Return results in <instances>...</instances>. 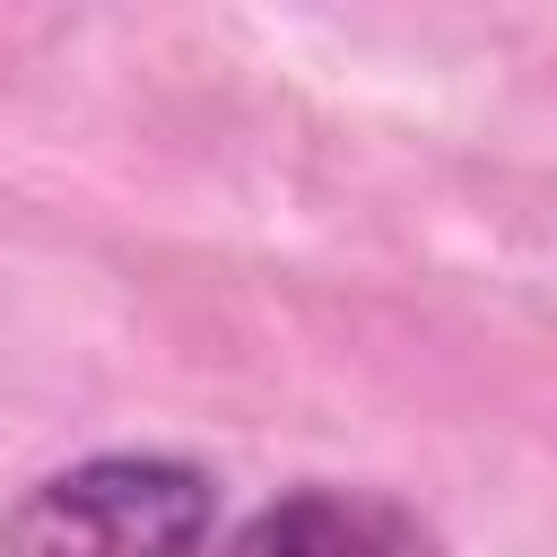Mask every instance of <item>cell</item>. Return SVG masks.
<instances>
[{
  "label": "cell",
  "mask_w": 557,
  "mask_h": 557,
  "mask_svg": "<svg viewBox=\"0 0 557 557\" xmlns=\"http://www.w3.org/2000/svg\"><path fill=\"white\" fill-rule=\"evenodd\" d=\"M218 479L174 453H96L35 479L0 513V557H191L209 540Z\"/></svg>",
  "instance_id": "1"
},
{
  "label": "cell",
  "mask_w": 557,
  "mask_h": 557,
  "mask_svg": "<svg viewBox=\"0 0 557 557\" xmlns=\"http://www.w3.org/2000/svg\"><path fill=\"white\" fill-rule=\"evenodd\" d=\"M218 557H426L418 522L383 496L357 487H296L278 505H261L252 522H235L218 540Z\"/></svg>",
  "instance_id": "2"
}]
</instances>
